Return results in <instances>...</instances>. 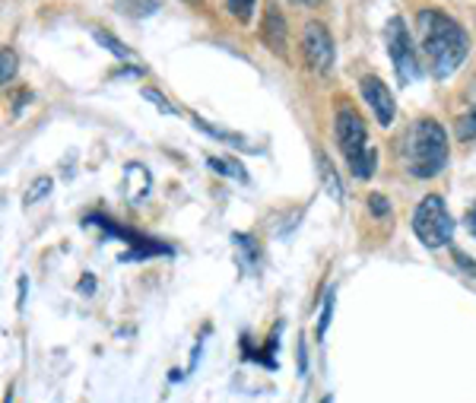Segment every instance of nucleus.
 <instances>
[{
  "instance_id": "1",
  "label": "nucleus",
  "mask_w": 476,
  "mask_h": 403,
  "mask_svg": "<svg viewBox=\"0 0 476 403\" xmlns=\"http://www.w3.org/2000/svg\"><path fill=\"white\" fill-rule=\"evenodd\" d=\"M416 29H420L422 51H426L429 64H432V74L439 80H448L451 74H458V67L471 54V35L464 32V25L454 23L441 10H420Z\"/></svg>"
},
{
  "instance_id": "2",
  "label": "nucleus",
  "mask_w": 476,
  "mask_h": 403,
  "mask_svg": "<svg viewBox=\"0 0 476 403\" xmlns=\"http://www.w3.org/2000/svg\"><path fill=\"white\" fill-rule=\"evenodd\" d=\"M403 162L413 178H435L448 165V133L435 118H420L403 140Z\"/></svg>"
},
{
  "instance_id": "3",
  "label": "nucleus",
  "mask_w": 476,
  "mask_h": 403,
  "mask_svg": "<svg viewBox=\"0 0 476 403\" xmlns=\"http://www.w3.org/2000/svg\"><path fill=\"white\" fill-rule=\"evenodd\" d=\"M413 232L426 248H445L448 241H451L454 220H451V213H448L445 201H441L439 194L422 197V203L413 213Z\"/></svg>"
},
{
  "instance_id": "4",
  "label": "nucleus",
  "mask_w": 476,
  "mask_h": 403,
  "mask_svg": "<svg viewBox=\"0 0 476 403\" xmlns=\"http://www.w3.org/2000/svg\"><path fill=\"white\" fill-rule=\"evenodd\" d=\"M384 42H388V54L391 61H394V70L403 86L420 80V61H416L413 35H410L407 23H403L401 16L388 19V25H384Z\"/></svg>"
},
{
  "instance_id": "5",
  "label": "nucleus",
  "mask_w": 476,
  "mask_h": 403,
  "mask_svg": "<svg viewBox=\"0 0 476 403\" xmlns=\"http://www.w3.org/2000/svg\"><path fill=\"white\" fill-rule=\"evenodd\" d=\"M333 133H337V143H340V150H343L346 162H352V159H356L359 152L369 146V133H365L362 118H359V112H356V108H350V105H340L337 108V118H333Z\"/></svg>"
},
{
  "instance_id": "6",
  "label": "nucleus",
  "mask_w": 476,
  "mask_h": 403,
  "mask_svg": "<svg viewBox=\"0 0 476 403\" xmlns=\"http://www.w3.org/2000/svg\"><path fill=\"white\" fill-rule=\"evenodd\" d=\"M302 48H305V61L308 67L318 76H327L333 67V38L327 32L324 23H308L305 35H302Z\"/></svg>"
},
{
  "instance_id": "7",
  "label": "nucleus",
  "mask_w": 476,
  "mask_h": 403,
  "mask_svg": "<svg viewBox=\"0 0 476 403\" xmlns=\"http://www.w3.org/2000/svg\"><path fill=\"white\" fill-rule=\"evenodd\" d=\"M362 99L369 102V108L375 112V118H378V124L382 127H388L391 121H394L397 105H394V95H391V89H388V83L384 80H378V76H365L362 80Z\"/></svg>"
},
{
  "instance_id": "8",
  "label": "nucleus",
  "mask_w": 476,
  "mask_h": 403,
  "mask_svg": "<svg viewBox=\"0 0 476 403\" xmlns=\"http://www.w3.org/2000/svg\"><path fill=\"white\" fill-rule=\"evenodd\" d=\"M263 42L270 44V51H280V54L286 48V23L276 13V6H270L267 16H263Z\"/></svg>"
},
{
  "instance_id": "9",
  "label": "nucleus",
  "mask_w": 476,
  "mask_h": 403,
  "mask_svg": "<svg viewBox=\"0 0 476 403\" xmlns=\"http://www.w3.org/2000/svg\"><path fill=\"white\" fill-rule=\"evenodd\" d=\"M314 165H318V172H321V182H324L327 194H331L333 201H343V184H340L337 172H333V162H331V159H327L321 150L314 152Z\"/></svg>"
},
{
  "instance_id": "10",
  "label": "nucleus",
  "mask_w": 476,
  "mask_h": 403,
  "mask_svg": "<svg viewBox=\"0 0 476 403\" xmlns=\"http://www.w3.org/2000/svg\"><path fill=\"white\" fill-rule=\"evenodd\" d=\"M375 165H378V152L372 150V146H365V150L350 162V172L356 178H362V182H369V178L375 175Z\"/></svg>"
},
{
  "instance_id": "11",
  "label": "nucleus",
  "mask_w": 476,
  "mask_h": 403,
  "mask_svg": "<svg viewBox=\"0 0 476 403\" xmlns=\"http://www.w3.org/2000/svg\"><path fill=\"white\" fill-rule=\"evenodd\" d=\"M118 10L134 19H144L159 10V0H118Z\"/></svg>"
},
{
  "instance_id": "12",
  "label": "nucleus",
  "mask_w": 476,
  "mask_h": 403,
  "mask_svg": "<svg viewBox=\"0 0 476 403\" xmlns=\"http://www.w3.org/2000/svg\"><path fill=\"white\" fill-rule=\"evenodd\" d=\"M210 169L223 172V175L235 178V182H248V172H244V165L238 162V159H207Z\"/></svg>"
},
{
  "instance_id": "13",
  "label": "nucleus",
  "mask_w": 476,
  "mask_h": 403,
  "mask_svg": "<svg viewBox=\"0 0 476 403\" xmlns=\"http://www.w3.org/2000/svg\"><path fill=\"white\" fill-rule=\"evenodd\" d=\"M194 124H197V131L210 133V137L223 140V143H233V146H248V143H244V137H238V133H229V131H220V127H213V124H210V121L197 118V114H194Z\"/></svg>"
},
{
  "instance_id": "14",
  "label": "nucleus",
  "mask_w": 476,
  "mask_h": 403,
  "mask_svg": "<svg viewBox=\"0 0 476 403\" xmlns=\"http://www.w3.org/2000/svg\"><path fill=\"white\" fill-rule=\"evenodd\" d=\"M93 38L102 44V48H108V51H112L114 57H131V48H127L124 42H118V38H114L112 32H105V29H95V32H93Z\"/></svg>"
},
{
  "instance_id": "15",
  "label": "nucleus",
  "mask_w": 476,
  "mask_h": 403,
  "mask_svg": "<svg viewBox=\"0 0 476 403\" xmlns=\"http://www.w3.org/2000/svg\"><path fill=\"white\" fill-rule=\"evenodd\" d=\"M458 140L461 143H471V140H476V102L471 105V112H464L458 118Z\"/></svg>"
},
{
  "instance_id": "16",
  "label": "nucleus",
  "mask_w": 476,
  "mask_h": 403,
  "mask_svg": "<svg viewBox=\"0 0 476 403\" xmlns=\"http://www.w3.org/2000/svg\"><path fill=\"white\" fill-rule=\"evenodd\" d=\"M127 182L137 184V188H134V194H131L134 201H140V197H144L146 191H150V178H146V169H144V165H137V162L127 165Z\"/></svg>"
},
{
  "instance_id": "17",
  "label": "nucleus",
  "mask_w": 476,
  "mask_h": 403,
  "mask_svg": "<svg viewBox=\"0 0 476 403\" xmlns=\"http://www.w3.org/2000/svg\"><path fill=\"white\" fill-rule=\"evenodd\" d=\"M16 67H19L16 51H13V48H0V86H6V83L16 76Z\"/></svg>"
},
{
  "instance_id": "18",
  "label": "nucleus",
  "mask_w": 476,
  "mask_h": 403,
  "mask_svg": "<svg viewBox=\"0 0 476 403\" xmlns=\"http://www.w3.org/2000/svg\"><path fill=\"white\" fill-rule=\"evenodd\" d=\"M48 191H51V178H48V175H38L35 182H32L29 188H25L23 203H25V207H32V203H38V201H42V197L48 194Z\"/></svg>"
},
{
  "instance_id": "19",
  "label": "nucleus",
  "mask_w": 476,
  "mask_h": 403,
  "mask_svg": "<svg viewBox=\"0 0 476 403\" xmlns=\"http://www.w3.org/2000/svg\"><path fill=\"white\" fill-rule=\"evenodd\" d=\"M144 99H146V102H153V105H156L163 114H178V108H175V105H169V102H165V95L159 93V89L146 86V89H144Z\"/></svg>"
},
{
  "instance_id": "20",
  "label": "nucleus",
  "mask_w": 476,
  "mask_h": 403,
  "mask_svg": "<svg viewBox=\"0 0 476 403\" xmlns=\"http://www.w3.org/2000/svg\"><path fill=\"white\" fill-rule=\"evenodd\" d=\"M369 207H372V213H375L378 220H391V203H388V197L384 194H372Z\"/></svg>"
},
{
  "instance_id": "21",
  "label": "nucleus",
  "mask_w": 476,
  "mask_h": 403,
  "mask_svg": "<svg viewBox=\"0 0 476 403\" xmlns=\"http://www.w3.org/2000/svg\"><path fill=\"white\" fill-rule=\"evenodd\" d=\"M226 4H229V10L242 19V23H248L251 13H254V0H226Z\"/></svg>"
},
{
  "instance_id": "22",
  "label": "nucleus",
  "mask_w": 476,
  "mask_h": 403,
  "mask_svg": "<svg viewBox=\"0 0 476 403\" xmlns=\"http://www.w3.org/2000/svg\"><path fill=\"white\" fill-rule=\"evenodd\" d=\"M331 318H333V292H331V299H327V305H324V315H321V324H318V340H324L327 328H331Z\"/></svg>"
},
{
  "instance_id": "23",
  "label": "nucleus",
  "mask_w": 476,
  "mask_h": 403,
  "mask_svg": "<svg viewBox=\"0 0 476 403\" xmlns=\"http://www.w3.org/2000/svg\"><path fill=\"white\" fill-rule=\"evenodd\" d=\"M13 99H16V105H13V114H19V108H23V102H25V105H29L32 93H29V89H19V93L13 95Z\"/></svg>"
},
{
  "instance_id": "24",
  "label": "nucleus",
  "mask_w": 476,
  "mask_h": 403,
  "mask_svg": "<svg viewBox=\"0 0 476 403\" xmlns=\"http://www.w3.org/2000/svg\"><path fill=\"white\" fill-rule=\"evenodd\" d=\"M464 226L471 229V235H473V239H476V203H473L471 210H467V216H464Z\"/></svg>"
},
{
  "instance_id": "25",
  "label": "nucleus",
  "mask_w": 476,
  "mask_h": 403,
  "mask_svg": "<svg viewBox=\"0 0 476 403\" xmlns=\"http://www.w3.org/2000/svg\"><path fill=\"white\" fill-rule=\"evenodd\" d=\"M93 290H95V280H93V273H86V277H83V283H80V292H83V296H89Z\"/></svg>"
},
{
  "instance_id": "26",
  "label": "nucleus",
  "mask_w": 476,
  "mask_h": 403,
  "mask_svg": "<svg viewBox=\"0 0 476 403\" xmlns=\"http://www.w3.org/2000/svg\"><path fill=\"white\" fill-rule=\"evenodd\" d=\"M25 292H29V280H19V302H16V309H23L25 305Z\"/></svg>"
},
{
  "instance_id": "27",
  "label": "nucleus",
  "mask_w": 476,
  "mask_h": 403,
  "mask_svg": "<svg viewBox=\"0 0 476 403\" xmlns=\"http://www.w3.org/2000/svg\"><path fill=\"white\" fill-rule=\"evenodd\" d=\"M293 4H299V6H318V4H324V0H293Z\"/></svg>"
},
{
  "instance_id": "28",
  "label": "nucleus",
  "mask_w": 476,
  "mask_h": 403,
  "mask_svg": "<svg viewBox=\"0 0 476 403\" xmlns=\"http://www.w3.org/2000/svg\"><path fill=\"white\" fill-rule=\"evenodd\" d=\"M4 403H13V388H6V398H4Z\"/></svg>"
},
{
  "instance_id": "29",
  "label": "nucleus",
  "mask_w": 476,
  "mask_h": 403,
  "mask_svg": "<svg viewBox=\"0 0 476 403\" xmlns=\"http://www.w3.org/2000/svg\"><path fill=\"white\" fill-rule=\"evenodd\" d=\"M321 403H331V398H324V400H321Z\"/></svg>"
}]
</instances>
